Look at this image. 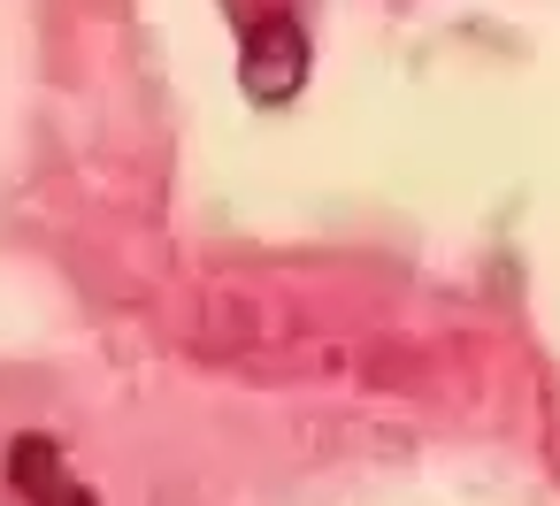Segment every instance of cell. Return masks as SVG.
Returning a JSON list of instances; mask_svg holds the SVG:
<instances>
[{
    "instance_id": "2",
    "label": "cell",
    "mask_w": 560,
    "mask_h": 506,
    "mask_svg": "<svg viewBox=\"0 0 560 506\" xmlns=\"http://www.w3.org/2000/svg\"><path fill=\"white\" fill-rule=\"evenodd\" d=\"M9 475H16V491H24L32 506H101V498L70 475V460H62L47 437H16V445H9Z\"/></svg>"
},
{
    "instance_id": "1",
    "label": "cell",
    "mask_w": 560,
    "mask_h": 506,
    "mask_svg": "<svg viewBox=\"0 0 560 506\" xmlns=\"http://www.w3.org/2000/svg\"><path fill=\"white\" fill-rule=\"evenodd\" d=\"M238 78H246L254 101H292L300 78H307V32H300V16L246 32L238 39Z\"/></svg>"
}]
</instances>
